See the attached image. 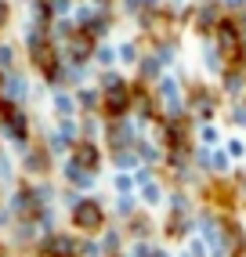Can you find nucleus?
I'll use <instances>...</instances> for the list:
<instances>
[{
  "mask_svg": "<svg viewBox=\"0 0 246 257\" xmlns=\"http://www.w3.org/2000/svg\"><path fill=\"white\" fill-rule=\"evenodd\" d=\"M76 167H80V170H83V167L94 170V167H98V149H94V145H80V149H76Z\"/></svg>",
  "mask_w": 246,
  "mask_h": 257,
  "instance_id": "5",
  "label": "nucleus"
},
{
  "mask_svg": "<svg viewBox=\"0 0 246 257\" xmlns=\"http://www.w3.org/2000/svg\"><path fill=\"white\" fill-rule=\"evenodd\" d=\"M8 22V4H0V26Z\"/></svg>",
  "mask_w": 246,
  "mask_h": 257,
  "instance_id": "16",
  "label": "nucleus"
},
{
  "mask_svg": "<svg viewBox=\"0 0 246 257\" xmlns=\"http://www.w3.org/2000/svg\"><path fill=\"white\" fill-rule=\"evenodd\" d=\"M65 174H69V181H76V185H91V174H83L76 163H69V167H65Z\"/></svg>",
  "mask_w": 246,
  "mask_h": 257,
  "instance_id": "7",
  "label": "nucleus"
},
{
  "mask_svg": "<svg viewBox=\"0 0 246 257\" xmlns=\"http://www.w3.org/2000/svg\"><path fill=\"white\" fill-rule=\"evenodd\" d=\"M80 105H83V109H94V105H98V94H94V91H83V94H80Z\"/></svg>",
  "mask_w": 246,
  "mask_h": 257,
  "instance_id": "11",
  "label": "nucleus"
},
{
  "mask_svg": "<svg viewBox=\"0 0 246 257\" xmlns=\"http://www.w3.org/2000/svg\"><path fill=\"white\" fill-rule=\"evenodd\" d=\"M22 91H26V80L22 76H11L8 80V94H22Z\"/></svg>",
  "mask_w": 246,
  "mask_h": 257,
  "instance_id": "10",
  "label": "nucleus"
},
{
  "mask_svg": "<svg viewBox=\"0 0 246 257\" xmlns=\"http://www.w3.org/2000/svg\"><path fill=\"white\" fill-rule=\"evenodd\" d=\"M199 26H214V8H203L199 11Z\"/></svg>",
  "mask_w": 246,
  "mask_h": 257,
  "instance_id": "12",
  "label": "nucleus"
},
{
  "mask_svg": "<svg viewBox=\"0 0 246 257\" xmlns=\"http://www.w3.org/2000/svg\"><path fill=\"white\" fill-rule=\"evenodd\" d=\"M145 199L156 203V199H160V188H156V185H145Z\"/></svg>",
  "mask_w": 246,
  "mask_h": 257,
  "instance_id": "14",
  "label": "nucleus"
},
{
  "mask_svg": "<svg viewBox=\"0 0 246 257\" xmlns=\"http://www.w3.org/2000/svg\"><path fill=\"white\" fill-rule=\"evenodd\" d=\"M55 109H58V116H69V112H73V98L58 94V98H55Z\"/></svg>",
  "mask_w": 246,
  "mask_h": 257,
  "instance_id": "9",
  "label": "nucleus"
},
{
  "mask_svg": "<svg viewBox=\"0 0 246 257\" xmlns=\"http://www.w3.org/2000/svg\"><path fill=\"white\" fill-rule=\"evenodd\" d=\"M242 26H246V11H242Z\"/></svg>",
  "mask_w": 246,
  "mask_h": 257,
  "instance_id": "17",
  "label": "nucleus"
},
{
  "mask_svg": "<svg viewBox=\"0 0 246 257\" xmlns=\"http://www.w3.org/2000/svg\"><path fill=\"white\" fill-rule=\"evenodd\" d=\"M73 221H76L80 228L94 232L101 225V207H98L94 199H73Z\"/></svg>",
  "mask_w": 246,
  "mask_h": 257,
  "instance_id": "1",
  "label": "nucleus"
},
{
  "mask_svg": "<svg viewBox=\"0 0 246 257\" xmlns=\"http://www.w3.org/2000/svg\"><path fill=\"white\" fill-rule=\"evenodd\" d=\"M0 116H4V134L11 142H26V116L11 105V101H0Z\"/></svg>",
  "mask_w": 246,
  "mask_h": 257,
  "instance_id": "2",
  "label": "nucleus"
},
{
  "mask_svg": "<svg viewBox=\"0 0 246 257\" xmlns=\"http://www.w3.org/2000/svg\"><path fill=\"white\" fill-rule=\"evenodd\" d=\"M69 51H73V58H83L87 51H91V40H87V37H80V40H73V47H69Z\"/></svg>",
  "mask_w": 246,
  "mask_h": 257,
  "instance_id": "8",
  "label": "nucleus"
},
{
  "mask_svg": "<svg viewBox=\"0 0 246 257\" xmlns=\"http://www.w3.org/2000/svg\"><path fill=\"white\" fill-rule=\"evenodd\" d=\"M116 163H119V167H134V163H138V160H134V156H131V152H119V160H116Z\"/></svg>",
  "mask_w": 246,
  "mask_h": 257,
  "instance_id": "13",
  "label": "nucleus"
},
{
  "mask_svg": "<svg viewBox=\"0 0 246 257\" xmlns=\"http://www.w3.org/2000/svg\"><path fill=\"white\" fill-rule=\"evenodd\" d=\"M44 250H47L51 257H73V253H76V246H73V239H69V235H55V239H47Z\"/></svg>",
  "mask_w": 246,
  "mask_h": 257,
  "instance_id": "3",
  "label": "nucleus"
},
{
  "mask_svg": "<svg viewBox=\"0 0 246 257\" xmlns=\"http://www.w3.org/2000/svg\"><path fill=\"white\" fill-rule=\"evenodd\" d=\"M105 109H109L112 116H119L123 109H127V91H123V83L109 91V98H105Z\"/></svg>",
  "mask_w": 246,
  "mask_h": 257,
  "instance_id": "4",
  "label": "nucleus"
},
{
  "mask_svg": "<svg viewBox=\"0 0 246 257\" xmlns=\"http://www.w3.org/2000/svg\"><path fill=\"white\" fill-rule=\"evenodd\" d=\"M221 47H224V51H235V26H232V22L221 26Z\"/></svg>",
  "mask_w": 246,
  "mask_h": 257,
  "instance_id": "6",
  "label": "nucleus"
},
{
  "mask_svg": "<svg viewBox=\"0 0 246 257\" xmlns=\"http://www.w3.org/2000/svg\"><path fill=\"white\" fill-rule=\"evenodd\" d=\"M11 62V47H0V65H8Z\"/></svg>",
  "mask_w": 246,
  "mask_h": 257,
  "instance_id": "15",
  "label": "nucleus"
}]
</instances>
